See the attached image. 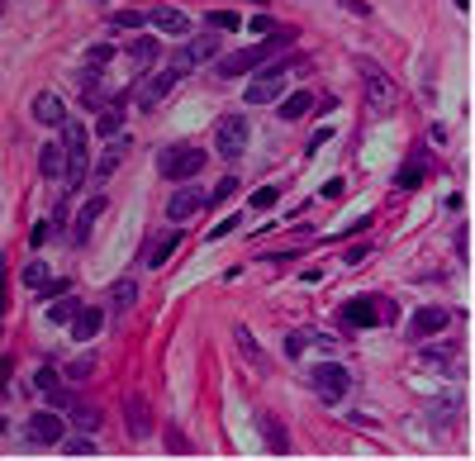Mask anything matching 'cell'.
Masks as SVG:
<instances>
[{"label":"cell","instance_id":"cell-13","mask_svg":"<svg viewBox=\"0 0 475 461\" xmlns=\"http://www.w3.org/2000/svg\"><path fill=\"white\" fill-rule=\"evenodd\" d=\"M124 153H129V138H114L105 153H100V162H95V171H91V181H95V186H105L109 176H114V166L124 162Z\"/></svg>","mask_w":475,"mask_h":461},{"label":"cell","instance_id":"cell-40","mask_svg":"<svg viewBox=\"0 0 475 461\" xmlns=\"http://www.w3.org/2000/svg\"><path fill=\"white\" fill-rule=\"evenodd\" d=\"M247 29H252V33H276V19H266V15H252V19H247Z\"/></svg>","mask_w":475,"mask_h":461},{"label":"cell","instance_id":"cell-33","mask_svg":"<svg viewBox=\"0 0 475 461\" xmlns=\"http://www.w3.org/2000/svg\"><path fill=\"white\" fill-rule=\"evenodd\" d=\"M109 24H114V29H143V24H148V15H138V10H119Z\"/></svg>","mask_w":475,"mask_h":461},{"label":"cell","instance_id":"cell-9","mask_svg":"<svg viewBox=\"0 0 475 461\" xmlns=\"http://www.w3.org/2000/svg\"><path fill=\"white\" fill-rule=\"evenodd\" d=\"M219 53V33H200V38H190V43H185L181 53H176V62H171V67H176V72H195V67H205V62H210V57Z\"/></svg>","mask_w":475,"mask_h":461},{"label":"cell","instance_id":"cell-1","mask_svg":"<svg viewBox=\"0 0 475 461\" xmlns=\"http://www.w3.org/2000/svg\"><path fill=\"white\" fill-rule=\"evenodd\" d=\"M295 33H286V29H276V33H266L262 43H252V48H238V53L219 57L214 62V77H242V72H257V67H266L271 57L281 53V48H290Z\"/></svg>","mask_w":475,"mask_h":461},{"label":"cell","instance_id":"cell-46","mask_svg":"<svg viewBox=\"0 0 475 461\" xmlns=\"http://www.w3.org/2000/svg\"><path fill=\"white\" fill-rule=\"evenodd\" d=\"M0 437H5V419H0Z\"/></svg>","mask_w":475,"mask_h":461},{"label":"cell","instance_id":"cell-15","mask_svg":"<svg viewBox=\"0 0 475 461\" xmlns=\"http://www.w3.org/2000/svg\"><path fill=\"white\" fill-rule=\"evenodd\" d=\"M33 119H38V124H48V129H57V124H67V105H62V95H53V91H43V95L33 100Z\"/></svg>","mask_w":475,"mask_h":461},{"label":"cell","instance_id":"cell-41","mask_svg":"<svg viewBox=\"0 0 475 461\" xmlns=\"http://www.w3.org/2000/svg\"><path fill=\"white\" fill-rule=\"evenodd\" d=\"M343 181H338V176H333V181H323V190H318V195H323V200H338V195H343Z\"/></svg>","mask_w":475,"mask_h":461},{"label":"cell","instance_id":"cell-47","mask_svg":"<svg viewBox=\"0 0 475 461\" xmlns=\"http://www.w3.org/2000/svg\"><path fill=\"white\" fill-rule=\"evenodd\" d=\"M0 15H5V5H0Z\"/></svg>","mask_w":475,"mask_h":461},{"label":"cell","instance_id":"cell-20","mask_svg":"<svg viewBox=\"0 0 475 461\" xmlns=\"http://www.w3.org/2000/svg\"><path fill=\"white\" fill-rule=\"evenodd\" d=\"M361 72H366V95H375V109L390 105V86H385V72L375 67V62H361Z\"/></svg>","mask_w":475,"mask_h":461},{"label":"cell","instance_id":"cell-35","mask_svg":"<svg viewBox=\"0 0 475 461\" xmlns=\"http://www.w3.org/2000/svg\"><path fill=\"white\" fill-rule=\"evenodd\" d=\"M276 200H281V190H276V186H262V190H252V210H271Z\"/></svg>","mask_w":475,"mask_h":461},{"label":"cell","instance_id":"cell-21","mask_svg":"<svg viewBox=\"0 0 475 461\" xmlns=\"http://www.w3.org/2000/svg\"><path fill=\"white\" fill-rule=\"evenodd\" d=\"M38 171H43L48 181H57V176L67 171V157H62V143H48V148H38Z\"/></svg>","mask_w":475,"mask_h":461},{"label":"cell","instance_id":"cell-12","mask_svg":"<svg viewBox=\"0 0 475 461\" xmlns=\"http://www.w3.org/2000/svg\"><path fill=\"white\" fill-rule=\"evenodd\" d=\"M447 324H451L447 304H423L419 314H414V338H433V333H442Z\"/></svg>","mask_w":475,"mask_h":461},{"label":"cell","instance_id":"cell-43","mask_svg":"<svg viewBox=\"0 0 475 461\" xmlns=\"http://www.w3.org/2000/svg\"><path fill=\"white\" fill-rule=\"evenodd\" d=\"M233 228H238V219H224V224L210 233V243H219V238H224V233H233Z\"/></svg>","mask_w":475,"mask_h":461},{"label":"cell","instance_id":"cell-29","mask_svg":"<svg viewBox=\"0 0 475 461\" xmlns=\"http://www.w3.org/2000/svg\"><path fill=\"white\" fill-rule=\"evenodd\" d=\"M233 338H238V347H242V357H247V361H257V366H266V352L257 347V343H252V333H247V328H238Z\"/></svg>","mask_w":475,"mask_h":461},{"label":"cell","instance_id":"cell-22","mask_svg":"<svg viewBox=\"0 0 475 461\" xmlns=\"http://www.w3.org/2000/svg\"><path fill=\"white\" fill-rule=\"evenodd\" d=\"M33 385H38V395H48L53 405H67V390H62V376H57L53 366H43V371L33 376Z\"/></svg>","mask_w":475,"mask_h":461},{"label":"cell","instance_id":"cell-17","mask_svg":"<svg viewBox=\"0 0 475 461\" xmlns=\"http://www.w3.org/2000/svg\"><path fill=\"white\" fill-rule=\"evenodd\" d=\"M148 19H153V24L162 29V33H190V15H185V10H171V5H162V10H153V15H148Z\"/></svg>","mask_w":475,"mask_h":461},{"label":"cell","instance_id":"cell-38","mask_svg":"<svg viewBox=\"0 0 475 461\" xmlns=\"http://www.w3.org/2000/svg\"><path fill=\"white\" fill-rule=\"evenodd\" d=\"M233 190H238V176H224V181L214 186V195H210V200H214V205H224V200H228Z\"/></svg>","mask_w":475,"mask_h":461},{"label":"cell","instance_id":"cell-45","mask_svg":"<svg viewBox=\"0 0 475 461\" xmlns=\"http://www.w3.org/2000/svg\"><path fill=\"white\" fill-rule=\"evenodd\" d=\"M10 371H15V361H10V357H0V390L10 385Z\"/></svg>","mask_w":475,"mask_h":461},{"label":"cell","instance_id":"cell-39","mask_svg":"<svg viewBox=\"0 0 475 461\" xmlns=\"http://www.w3.org/2000/svg\"><path fill=\"white\" fill-rule=\"evenodd\" d=\"M109 57H114V48H109V43H95V48L86 53V62H91V67H105Z\"/></svg>","mask_w":475,"mask_h":461},{"label":"cell","instance_id":"cell-5","mask_svg":"<svg viewBox=\"0 0 475 461\" xmlns=\"http://www.w3.org/2000/svg\"><path fill=\"white\" fill-rule=\"evenodd\" d=\"M347 385H352V376H347V366H338V361H323V366L309 371V390H314L323 405H338L347 395Z\"/></svg>","mask_w":475,"mask_h":461},{"label":"cell","instance_id":"cell-36","mask_svg":"<svg viewBox=\"0 0 475 461\" xmlns=\"http://www.w3.org/2000/svg\"><path fill=\"white\" fill-rule=\"evenodd\" d=\"M72 314H77L72 299H67V304H48V324H72Z\"/></svg>","mask_w":475,"mask_h":461},{"label":"cell","instance_id":"cell-8","mask_svg":"<svg viewBox=\"0 0 475 461\" xmlns=\"http://www.w3.org/2000/svg\"><path fill=\"white\" fill-rule=\"evenodd\" d=\"M62 433H67V419H57L53 409H43V414H29L24 437L33 442V447H53V442H62Z\"/></svg>","mask_w":475,"mask_h":461},{"label":"cell","instance_id":"cell-18","mask_svg":"<svg viewBox=\"0 0 475 461\" xmlns=\"http://www.w3.org/2000/svg\"><path fill=\"white\" fill-rule=\"evenodd\" d=\"M105 214V190L100 195H91L86 205H81V214H77V238H91V228H95V219Z\"/></svg>","mask_w":475,"mask_h":461},{"label":"cell","instance_id":"cell-23","mask_svg":"<svg viewBox=\"0 0 475 461\" xmlns=\"http://www.w3.org/2000/svg\"><path fill=\"white\" fill-rule=\"evenodd\" d=\"M309 109H314V95H309V91H295L290 100H286V105H281V119H304V114H309Z\"/></svg>","mask_w":475,"mask_h":461},{"label":"cell","instance_id":"cell-26","mask_svg":"<svg viewBox=\"0 0 475 461\" xmlns=\"http://www.w3.org/2000/svg\"><path fill=\"white\" fill-rule=\"evenodd\" d=\"M205 24H210L214 33H238V29H242V19H238L233 10H210V15H205Z\"/></svg>","mask_w":475,"mask_h":461},{"label":"cell","instance_id":"cell-32","mask_svg":"<svg viewBox=\"0 0 475 461\" xmlns=\"http://www.w3.org/2000/svg\"><path fill=\"white\" fill-rule=\"evenodd\" d=\"M423 186V166H399V190H419Z\"/></svg>","mask_w":475,"mask_h":461},{"label":"cell","instance_id":"cell-42","mask_svg":"<svg viewBox=\"0 0 475 461\" xmlns=\"http://www.w3.org/2000/svg\"><path fill=\"white\" fill-rule=\"evenodd\" d=\"M299 352H304V338L290 333V338H286V357H299Z\"/></svg>","mask_w":475,"mask_h":461},{"label":"cell","instance_id":"cell-19","mask_svg":"<svg viewBox=\"0 0 475 461\" xmlns=\"http://www.w3.org/2000/svg\"><path fill=\"white\" fill-rule=\"evenodd\" d=\"M257 423H262V437H266V447H271L276 457H286V452H290V437H286V428H281V419H271V414H262Z\"/></svg>","mask_w":475,"mask_h":461},{"label":"cell","instance_id":"cell-3","mask_svg":"<svg viewBox=\"0 0 475 461\" xmlns=\"http://www.w3.org/2000/svg\"><path fill=\"white\" fill-rule=\"evenodd\" d=\"M62 157H67V190L81 186V176H86V129H81L77 119H67L62 124Z\"/></svg>","mask_w":475,"mask_h":461},{"label":"cell","instance_id":"cell-16","mask_svg":"<svg viewBox=\"0 0 475 461\" xmlns=\"http://www.w3.org/2000/svg\"><path fill=\"white\" fill-rule=\"evenodd\" d=\"M100 324H105V314H100L95 304H86V309L77 304V314H72V338H77V343H91V338L100 333Z\"/></svg>","mask_w":475,"mask_h":461},{"label":"cell","instance_id":"cell-11","mask_svg":"<svg viewBox=\"0 0 475 461\" xmlns=\"http://www.w3.org/2000/svg\"><path fill=\"white\" fill-rule=\"evenodd\" d=\"M124 428H129V437H148L153 433V409H148V400H143L138 390L124 395Z\"/></svg>","mask_w":475,"mask_h":461},{"label":"cell","instance_id":"cell-34","mask_svg":"<svg viewBox=\"0 0 475 461\" xmlns=\"http://www.w3.org/2000/svg\"><path fill=\"white\" fill-rule=\"evenodd\" d=\"M72 423H77L81 433H95V428H100V414H95V409H77V414H72Z\"/></svg>","mask_w":475,"mask_h":461},{"label":"cell","instance_id":"cell-27","mask_svg":"<svg viewBox=\"0 0 475 461\" xmlns=\"http://www.w3.org/2000/svg\"><path fill=\"white\" fill-rule=\"evenodd\" d=\"M157 53H162V48H157V38H133V43H129V57L138 62V67L157 62Z\"/></svg>","mask_w":475,"mask_h":461},{"label":"cell","instance_id":"cell-2","mask_svg":"<svg viewBox=\"0 0 475 461\" xmlns=\"http://www.w3.org/2000/svg\"><path fill=\"white\" fill-rule=\"evenodd\" d=\"M295 67H299L295 57H286V62H271V67H262V77H257V81H252L247 91H242V100H247V105H266V100H276V95L286 91V81H290V72H295Z\"/></svg>","mask_w":475,"mask_h":461},{"label":"cell","instance_id":"cell-44","mask_svg":"<svg viewBox=\"0 0 475 461\" xmlns=\"http://www.w3.org/2000/svg\"><path fill=\"white\" fill-rule=\"evenodd\" d=\"M43 238H48V224H33V228H29V243L38 247V243H43Z\"/></svg>","mask_w":475,"mask_h":461},{"label":"cell","instance_id":"cell-30","mask_svg":"<svg viewBox=\"0 0 475 461\" xmlns=\"http://www.w3.org/2000/svg\"><path fill=\"white\" fill-rule=\"evenodd\" d=\"M20 276H24V286H29V290H43V286L53 281V276H48V267H43V262H29V267H24V272H20Z\"/></svg>","mask_w":475,"mask_h":461},{"label":"cell","instance_id":"cell-14","mask_svg":"<svg viewBox=\"0 0 475 461\" xmlns=\"http://www.w3.org/2000/svg\"><path fill=\"white\" fill-rule=\"evenodd\" d=\"M200 210H205V195H200V190H185V186H181L171 200H166V214L176 219V224H185V219L200 214Z\"/></svg>","mask_w":475,"mask_h":461},{"label":"cell","instance_id":"cell-10","mask_svg":"<svg viewBox=\"0 0 475 461\" xmlns=\"http://www.w3.org/2000/svg\"><path fill=\"white\" fill-rule=\"evenodd\" d=\"M385 319V309H380V299H366V295H357V299H347L343 304V324L347 328H375Z\"/></svg>","mask_w":475,"mask_h":461},{"label":"cell","instance_id":"cell-6","mask_svg":"<svg viewBox=\"0 0 475 461\" xmlns=\"http://www.w3.org/2000/svg\"><path fill=\"white\" fill-rule=\"evenodd\" d=\"M176 81H181V72H176V67L148 72V77H143V86L133 91V105H138V109H157L162 100H166V95L176 91Z\"/></svg>","mask_w":475,"mask_h":461},{"label":"cell","instance_id":"cell-31","mask_svg":"<svg viewBox=\"0 0 475 461\" xmlns=\"http://www.w3.org/2000/svg\"><path fill=\"white\" fill-rule=\"evenodd\" d=\"M91 371H95V352H81L77 361L67 366V380H86V376H91Z\"/></svg>","mask_w":475,"mask_h":461},{"label":"cell","instance_id":"cell-25","mask_svg":"<svg viewBox=\"0 0 475 461\" xmlns=\"http://www.w3.org/2000/svg\"><path fill=\"white\" fill-rule=\"evenodd\" d=\"M109 304H114V314L133 309V304H138V286H133V281H119V286L109 290Z\"/></svg>","mask_w":475,"mask_h":461},{"label":"cell","instance_id":"cell-24","mask_svg":"<svg viewBox=\"0 0 475 461\" xmlns=\"http://www.w3.org/2000/svg\"><path fill=\"white\" fill-rule=\"evenodd\" d=\"M176 247H181V228H171V233H166V238H162V243L148 252V267H166V257H171Z\"/></svg>","mask_w":475,"mask_h":461},{"label":"cell","instance_id":"cell-4","mask_svg":"<svg viewBox=\"0 0 475 461\" xmlns=\"http://www.w3.org/2000/svg\"><path fill=\"white\" fill-rule=\"evenodd\" d=\"M210 162V153H200V148H166L157 157L162 176H171V181H190V176H200Z\"/></svg>","mask_w":475,"mask_h":461},{"label":"cell","instance_id":"cell-7","mask_svg":"<svg viewBox=\"0 0 475 461\" xmlns=\"http://www.w3.org/2000/svg\"><path fill=\"white\" fill-rule=\"evenodd\" d=\"M214 143H219V157H242L247 153V114H224Z\"/></svg>","mask_w":475,"mask_h":461},{"label":"cell","instance_id":"cell-37","mask_svg":"<svg viewBox=\"0 0 475 461\" xmlns=\"http://www.w3.org/2000/svg\"><path fill=\"white\" fill-rule=\"evenodd\" d=\"M67 457H95V442L91 437H72L67 442Z\"/></svg>","mask_w":475,"mask_h":461},{"label":"cell","instance_id":"cell-28","mask_svg":"<svg viewBox=\"0 0 475 461\" xmlns=\"http://www.w3.org/2000/svg\"><path fill=\"white\" fill-rule=\"evenodd\" d=\"M119 124H124V114H119V105H105V109H100V119H95V129H100V138H114V134H119Z\"/></svg>","mask_w":475,"mask_h":461}]
</instances>
